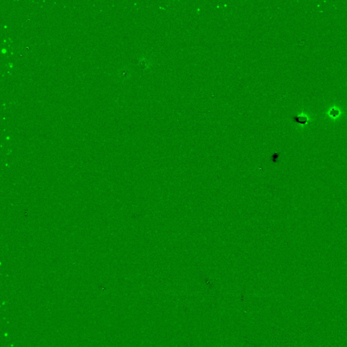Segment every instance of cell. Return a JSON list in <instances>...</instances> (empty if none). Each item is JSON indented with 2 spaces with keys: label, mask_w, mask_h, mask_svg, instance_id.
Returning <instances> with one entry per match:
<instances>
[{
  "label": "cell",
  "mask_w": 347,
  "mask_h": 347,
  "mask_svg": "<svg viewBox=\"0 0 347 347\" xmlns=\"http://www.w3.org/2000/svg\"><path fill=\"white\" fill-rule=\"evenodd\" d=\"M119 76L121 79H127L130 77V70L127 68H123L120 69L119 71Z\"/></svg>",
  "instance_id": "cell-1"
},
{
  "label": "cell",
  "mask_w": 347,
  "mask_h": 347,
  "mask_svg": "<svg viewBox=\"0 0 347 347\" xmlns=\"http://www.w3.org/2000/svg\"><path fill=\"white\" fill-rule=\"evenodd\" d=\"M294 120H296L297 122L301 123H305L307 121V119L304 118V117H295Z\"/></svg>",
  "instance_id": "cell-2"
}]
</instances>
